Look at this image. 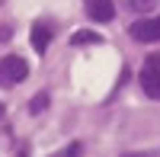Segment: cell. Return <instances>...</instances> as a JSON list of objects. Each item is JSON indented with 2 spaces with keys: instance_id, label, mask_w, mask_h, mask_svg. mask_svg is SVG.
I'll list each match as a JSON object with an SVG mask.
<instances>
[{
  "instance_id": "6da1fadb",
  "label": "cell",
  "mask_w": 160,
  "mask_h": 157,
  "mask_svg": "<svg viewBox=\"0 0 160 157\" xmlns=\"http://www.w3.org/2000/svg\"><path fill=\"white\" fill-rule=\"evenodd\" d=\"M29 77V64H26L19 55H7L0 58V87H16L19 80Z\"/></svg>"
},
{
  "instance_id": "7a4b0ae2",
  "label": "cell",
  "mask_w": 160,
  "mask_h": 157,
  "mask_svg": "<svg viewBox=\"0 0 160 157\" xmlns=\"http://www.w3.org/2000/svg\"><path fill=\"white\" fill-rule=\"evenodd\" d=\"M141 90L151 99H160V55H151L141 68Z\"/></svg>"
},
{
  "instance_id": "3957f363",
  "label": "cell",
  "mask_w": 160,
  "mask_h": 157,
  "mask_svg": "<svg viewBox=\"0 0 160 157\" xmlns=\"http://www.w3.org/2000/svg\"><path fill=\"white\" fill-rule=\"evenodd\" d=\"M128 35L135 42H160V16H151V19H138L131 23Z\"/></svg>"
},
{
  "instance_id": "277c9868",
  "label": "cell",
  "mask_w": 160,
  "mask_h": 157,
  "mask_svg": "<svg viewBox=\"0 0 160 157\" xmlns=\"http://www.w3.org/2000/svg\"><path fill=\"white\" fill-rule=\"evenodd\" d=\"M83 7H87V16L96 19V23H109L115 16V3L112 0H83Z\"/></svg>"
},
{
  "instance_id": "5b68a950",
  "label": "cell",
  "mask_w": 160,
  "mask_h": 157,
  "mask_svg": "<svg viewBox=\"0 0 160 157\" xmlns=\"http://www.w3.org/2000/svg\"><path fill=\"white\" fill-rule=\"evenodd\" d=\"M48 45H51V29H48L45 23H35L32 26V48L38 51V55H45Z\"/></svg>"
},
{
  "instance_id": "8992f818",
  "label": "cell",
  "mask_w": 160,
  "mask_h": 157,
  "mask_svg": "<svg viewBox=\"0 0 160 157\" xmlns=\"http://www.w3.org/2000/svg\"><path fill=\"white\" fill-rule=\"evenodd\" d=\"M71 42H74V45H99V42H102V35L90 32V29H80V32L71 35Z\"/></svg>"
},
{
  "instance_id": "52a82bcc",
  "label": "cell",
  "mask_w": 160,
  "mask_h": 157,
  "mask_svg": "<svg viewBox=\"0 0 160 157\" xmlns=\"http://www.w3.org/2000/svg\"><path fill=\"white\" fill-rule=\"evenodd\" d=\"M45 106H48V93H35V96H32V103H29V112H32V115H38Z\"/></svg>"
},
{
  "instance_id": "ba28073f",
  "label": "cell",
  "mask_w": 160,
  "mask_h": 157,
  "mask_svg": "<svg viewBox=\"0 0 160 157\" xmlns=\"http://www.w3.org/2000/svg\"><path fill=\"white\" fill-rule=\"evenodd\" d=\"M80 154H83V144H77V141H74V144H68L64 151H58V154H51V157H80Z\"/></svg>"
},
{
  "instance_id": "9c48e42d",
  "label": "cell",
  "mask_w": 160,
  "mask_h": 157,
  "mask_svg": "<svg viewBox=\"0 0 160 157\" xmlns=\"http://www.w3.org/2000/svg\"><path fill=\"white\" fill-rule=\"evenodd\" d=\"M122 157H160L157 151H148V154H122Z\"/></svg>"
},
{
  "instance_id": "30bf717a",
  "label": "cell",
  "mask_w": 160,
  "mask_h": 157,
  "mask_svg": "<svg viewBox=\"0 0 160 157\" xmlns=\"http://www.w3.org/2000/svg\"><path fill=\"white\" fill-rule=\"evenodd\" d=\"M131 7H154V0H131Z\"/></svg>"
},
{
  "instance_id": "8fae6325",
  "label": "cell",
  "mask_w": 160,
  "mask_h": 157,
  "mask_svg": "<svg viewBox=\"0 0 160 157\" xmlns=\"http://www.w3.org/2000/svg\"><path fill=\"white\" fill-rule=\"evenodd\" d=\"M0 119H3V103H0Z\"/></svg>"
}]
</instances>
